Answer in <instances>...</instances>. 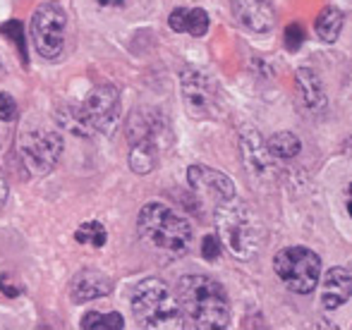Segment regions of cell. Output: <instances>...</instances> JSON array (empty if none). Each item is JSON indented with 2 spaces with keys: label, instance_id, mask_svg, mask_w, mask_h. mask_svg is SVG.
<instances>
[{
  "label": "cell",
  "instance_id": "cell-9",
  "mask_svg": "<svg viewBox=\"0 0 352 330\" xmlns=\"http://www.w3.org/2000/svg\"><path fill=\"white\" fill-rule=\"evenodd\" d=\"M182 103L195 120H213L221 113V89L209 75L199 70H185L180 77Z\"/></svg>",
  "mask_w": 352,
  "mask_h": 330
},
{
  "label": "cell",
  "instance_id": "cell-1",
  "mask_svg": "<svg viewBox=\"0 0 352 330\" xmlns=\"http://www.w3.org/2000/svg\"><path fill=\"white\" fill-rule=\"evenodd\" d=\"M177 302L182 309V318L192 328L218 330L230 323V302L221 283L209 275H182L177 280Z\"/></svg>",
  "mask_w": 352,
  "mask_h": 330
},
{
  "label": "cell",
  "instance_id": "cell-21",
  "mask_svg": "<svg viewBox=\"0 0 352 330\" xmlns=\"http://www.w3.org/2000/svg\"><path fill=\"white\" fill-rule=\"evenodd\" d=\"M84 330H120L125 328V318L120 314H101V311H89L82 318Z\"/></svg>",
  "mask_w": 352,
  "mask_h": 330
},
{
  "label": "cell",
  "instance_id": "cell-16",
  "mask_svg": "<svg viewBox=\"0 0 352 330\" xmlns=\"http://www.w3.org/2000/svg\"><path fill=\"white\" fill-rule=\"evenodd\" d=\"M240 149H242V158H245V165L250 167L252 172H264L271 163V154L269 146L264 144L261 134L256 130H245L240 134Z\"/></svg>",
  "mask_w": 352,
  "mask_h": 330
},
{
  "label": "cell",
  "instance_id": "cell-23",
  "mask_svg": "<svg viewBox=\"0 0 352 330\" xmlns=\"http://www.w3.org/2000/svg\"><path fill=\"white\" fill-rule=\"evenodd\" d=\"M0 34H5V36H8L10 41L14 43V46H19V56H22V62L27 65V48H24L22 24H19L17 19H12V22H5L3 27H0Z\"/></svg>",
  "mask_w": 352,
  "mask_h": 330
},
{
  "label": "cell",
  "instance_id": "cell-2",
  "mask_svg": "<svg viewBox=\"0 0 352 330\" xmlns=\"http://www.w3.org/2000/svg\"><path fill=\"white\" fill-rule=\"evenodd\" d=\"M120 93L113 84H101L91 89L87 101L79 106H60L56 110V122L60 130L77 137L111 134L120 122Z\"/></svg>",
  "mask_w": 352,
  "mask_h": 330
},
{
  "label": "cell",
  "instance_id": "cell-28",
  "mask_svg": "<svg viewBox=\"0 0 352 330\" xmlns=\"http://www.w3.org/2000/svg\"><path fill=\"white\" fill-rule=\"evenodd\" d=\"M5 201H8V182H5L3 172H0V209L5 206Z\"/></svg>",
  "mask_w": 352,
  "mask_h": 330
},
{
  "label": "cell",
  "instance_id": "cell-24",
  "mask_svg": "<svg viewBox=\"0 0 352 330\" xmlns=\"http://www.w3.org/2000/svg\"><path fill=\"white\" fill-rule=\"evenodd\" d=\"M0 120L3 122L17 120V103H14L12 93H8V91L0 93Z\"/></svg>",
  "mask_w": 352,
  "mask_h": 330
},
{
  "label": "cell",
  "instance_id": "cell-19",
  "mask_svg": "<svg viewBox=\"0 0 352 330\" xmlns=\"http://www.w3.org/2000/svg\"><path fill=\"white\" fill-rule=\"evenodd\" d=\"M343 24H345V14L338 8H324L316 14V22H314L316 36L324 43H336L340 32H343Z\"/></svg>",
  "mask_w": 352,
  "mask_h": 330
},
{
  "label": "cell",
  "instance_id": "cell-30",
  "mask_svg": "<svg viewBox=\"0 0 352 330\" xmlns=\"http://www.w3.org/2000/svg\"><path fill=\"white\" fill-rule=\"evenodd\" d=\"M345 209H348V213L352 218V185L348 187V191H345Z\"/></svg>",
  "mask_w": 352,
  "mask_h": 330
},
{
  "label": "cell",
  "instance_id": "cell-15",
  "mask_svg": "<svg viewBox=\"0 0 352 330\" xmlns=\"http://www.w3.org/2000/svg\"><path fill=\"white\" fill-rule=\"evenodd\" d=\"M173 32L177 34H190L195 38H201L209 32V14L201 8H177L168 17Z\"/></svg>",
  "mask_w": 352,
  "mask_h": 330
},
{
  "label": "cell",
  "instance_id": "cell-17",
  "mask_svg": "<svg viewBox=\"0 0 352 330\" xmlns=\"http://www.w3.org/2000/svg\"><path fill=\"white\" fill-rule=\"evenodd\" d=\"M297 89H300V96L305 101V106L309 110H321L326 106V96H324V86H321L319 77L309 70V67H302L297 70Z\"/></svg>",
  "mask_w": 352,
  "mask_h": 330
},
{
  "label": "cell",
  "instance_id": "cell-26",
  "mask_svg": "<svg viewBox=\"0 0 352 330\" xmlns=\"http://www.w3.org/2000/svg\"><path fill=\"white\" fill-rule=\"evenodd\" d=\"M201 256L206 261H216L221 256V239H218V235L204 237V242H201Z\"/></svg>",
  "mask_w": 352,
  "mask_h": 330
},
{
  "label": "cell",
  "instance_id": "cell-14",
  "mask_svg": "<svg viewBox=\"0 0 352 330\" xmlns=\"http://www.w3.org/2000/svg\"><path fill=\"white\" fill-rule=\"evenodd\" d=\"M352 294V275L345 268H331L321 285V304L326 309L343 307Z\"/></svg>",
  "mask_w": 352,
  "mask_h": 330
},
{
  "label": "cell",
  "instance_id": "cell-3",
  "mask_svg": "<svg viewBox=\"0 0 352 330\" xmlns=\"http://www.w3.org/2000/svg\"><path fill=\"white\" fill-rule=\"evenodd\" d=\"M216 233L223 247H228L235 259L252 261L264 242V225L250 204L237 196L216 204Z\"/></svg>",
  "mask_w": 352,
  "mask_h": 330
},
{
  "label": "cell",
  "instance_id": "cell-18",
  "mask_svg": "<svg viewBox=\"0 0 352 330\" xmlns=\"http://www.w3.org/2000/svg\"><path fill=\"white\" fill-rule=\"evenodd\" d=\"M158 156H161V146L151 144V141H137L130 144V167L137 175H148V172L156 170Z\"/></svg>",
  "mask_w": 352,
  "mask_h": 330
},
{
  "label": "cell",
  "instance_id": "cell-7",
  "mask_svg": "<svg viewBox=\"0 0 352 330\" xmlns=\"http://www.w3.org/2000/svg\"><path fill=\"white\" fill-rule=\"evenodd\" d=\"M67 14L58 3H41L32 14V43L43 60H58L65 51Z\"/></svg>",
  "mask_w": 352,
  "mask_h": 330
},
{
  "label": "cell",
  "instance_id": "cell-11",
  "mask_svg": "<svg viewBox=\"0 0 352 330\" xmlns=\"http://www.w3.org/2000/svg\"><path fill=\"white\" fill-rule=\"evenodd\" d=\"M187 185L204 199H211L213 204H221V201H228L235 196V185H232L230 177L206 165H192L187 170Z\"/></svg>",
  "mask_w": 352,
  "mask_h": 330
},
{
  "label": "cell",
  "instance_id": "cell-29",
  "mask_svg": "<svg viewBox=\"0 0 352 330\" xmlns=\"http://www.w3.org/2000/svg\"><path fill=\"white\" fill-rule=\"evenodd\" d=\"M98 5H103V8H118V5H125L127 0H96Z\"/></svg>",
  "mask_w": 352,
  "mask_h": 330
},
{
  "label": "cell",
  "instance_id": "cell-31",
  "mask_svg": "<svg viewBox=\"0 0 352 330\" xmlns=\"http://www.w3.org/2000/svg\"><path fill=\"white\" fill-rule=\"evenodd\" d=\"M350 275H352V268H350Z\"/></svg>",
  "mask_w": 352,
  "mask_h": 330
},
{
  "label": "cell",
  "instance_id": "cell-13",
  "mask_svg": "<svg viewBox=\"0 0 352 330\" xmlns=\"http://www.w3.org/2000/svg\"><path fill=\"white\" fill-rule=\"evenodd\" d=\"M111 290H113V283L108 275H103L101 270L87 268V270H79L72 278L70 294L77 304H87V302H91V299H101V297H106V294H111Z\"/></svg>",
  "mask_w": 352,
  "mask_h": 330
},
{
  "label": "cell",
  "instance_id": "cell-8",
  "mask_svg": "<svg viewBox=\"0 0 352 330\" xmlns=\"http://www.w3.org/2000/svg\"><path fill=\"white\" fill-rule=\"evenodd\" d=\"M63 149L65 144H63L60 132L46 130V127L24 132L19 139V158H22L24 167L36 177L48 175L58 165Z\"/></svg>",
  "mask_w": 352,
  "mask_h": 330
},
{
  "label": "cell",
  "instance_id": "cell-6",
  "mask_svg": "<svg viewBox=\"0 0 352 330\" xmlns=\"http://www.w3.org/2000/svg\"><path fill=\"white\" fill-rule=\"evenodd\" d=\"M274 270L287 290L309 294L319 285L321 259L307 247H287L274 256Z\"/></svg>",
  "mask_w": 352,
  "mask_h": 330
},
{
  "label": "cell",
  "instance_id": "cell-20",
  "mask_svg": "<svg viewBox=\"0 0 352 330\" xmlns=\"http://www.w3.org/2000/svg\"><path fill=\"white\" fill-rule=\"evenodd\" d=\"M266 146H269L271 158H283V161L295 158L302 149L300 139H297L292 132H278V134H274L269 141H266Z\"/></svg>",
  "mask_w": 352,
  "mask_h": 330
},
{
  "label": "cell",
  "instance_id": "cell-12",
  "mask_svg": "<svg viewBox=\"0 0 352 330\" xmlns=\"http://www.w3.org/2000/svg\"><path fill=\"white\" fill-rule=\"evenodd\" d=\"M232 12L250 32L266 34L276 27V12L266 0H232Z\"/></svg>",
  "mask_w": 352,
  "mask_h": 330
},
{
  "label": "cell",
  "instance_id": "cell-10",
  "mask_svg": "<svg viewBox=\"0 0 352 330\" xmlns=\"http://www.w3.org/2000/svg\"><path fill=\"white\" fill-rule=\"evenodd\" d=\"M168 137H170V127H168L163 113L153 110V108H140L127 120V141L130 144L151 141L156 146H163Z\"/></svg>",
  "mask_w": 352,
  "mask_h": 330
},
{
  "label": "cell",
  "instance_id": "cell-27",
  "mask_svg": "<svg viewBox=\"0 0 352 330\" xmlns=\"http://www.w3.org/2000/svg\"><path fill=\"white\" fill-rule=\"evenodd\" d=\"M0 292H3L5 297H17V294H22V287H19L17 280H12L5 273V275H0Z\"/></svg>",
  "mask_w": 352,
  "mask_h": 330
},
{
  "label": "cell",
  "instance_id": "cell-4",
  "mask_svg": "<svg viewBox=\"0 0 352 330\" xmlns=\"http://www.w3.org/2000/svg\"><path fill=\"white\" fill-rule=\"evenodd\" d=\"M140 237L151 249L163 251L168 256H185L192 244V225L182 215H177L170 206L161 201H151L140 211L137 218Z\"/></svg>",
  "mask_w": 352,
  "mask_h": 330
},
{
  "label": "cell",
  "instance_id": "cell-25",
  "mask_svg": "<svg viewBox=\"0 0 352 330\" xmlns=\"http://www.w3.org/2000/svg\"><path fill=\"white\" fill-rule=\"evenodd\" d=\"M305 43V29L300 24H287L285 29V46L287 51H297V48Z\"/></svg>",
  "mask_w": 352,
  "mask_h": 330
},
{
  "label": "cell",
  "instance_id": "cell-5",
  "mask_svg": "<svg viewBox=\"0 0 352 330\" xmlns=\"http://www.w3.org/2000/svg\"><path fill=\"white\" fill-rule=\"evenodd\" d=\"M132 314L142 328H180L182 309L177 294L163 280L146 278L132 290Z\"/></svg>",
  "mask_w": 352,
  "mask_h": 330
},
{
  "label": "cell",
  "instance_id": "cell-22",
  "mask_svg": "<svg viewBox=\"0 0 352 330\" xmlns=\"http://www.w3.org/2000/svg\"><path fill=\"white\" fill-rule=\"evenodd\" d=\"M74 239H77L79 244H87V247H103L108 239V233L106 228H103L101 223H96V220H91V223H82L77 228V233H74Z\"/></svg>",
  "mask_w": 352,
  "mask_h": 330
}]
</instances>
